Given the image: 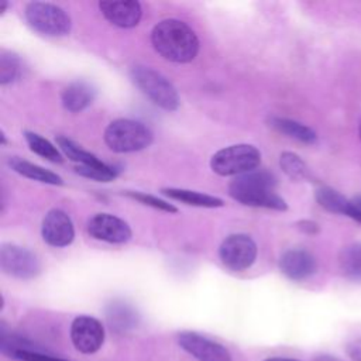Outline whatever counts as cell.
<instances>
[{"label":"cell","instance_id":"cell-7","mask_svg":"<svg viewBox=\"0 0 361 361\" xmlns=\"http://www.w3.org/2000/svg\"><path fill=\"white\" fill-rule=\"evenodd\" d=\"M219 255L228 269L241 272L254 264L257 258V244L247 234H231L221 243Z\"/></svg>","mask_w":361,"mask_h":361},{"label":"cell","instance_id":"cell-6","mask_svg":"<svg viewBox=\"0 0 361 361\" xmlns=\"http://www.w3.org/2000/svg\"><path fill=\"white\" fill-rule=\"evenodd\" d=\"M24 14L28 24L42 35L62 37L71 31L69 16L55 4L32 1L27 4Z\"/></svg>","mask_w":361,"mask_h":361},{"label":"cell","instance_id":"cell-24","mask_svg":"<svg viewBox=\"0 0 361 361\" xmlns=\"http://www.w3.org/2000/svg\"><path fill=\"white\" fill-rule=\"evenodd\" d=\"M279 164H281V168L283 169V172L295 180H302L309 176V169H307L306 164L300 159V157H298L293 152L281 154Z\"/></svg>","mask_w":361,"mask_h":361},{"label":"cell","instance_id":"cell-18","mask_svg":"<svg viewBox=\"0 0 361 361\" xmlns=\"http://www.w3.org/2000/svg\"><path fill=\"white\" fill-rule=\"evenodd\" d=\"M8 165L11 166L13 171H16L17 173L42 182V183H49V185H62V179L59 175L39 166L35 164H31L28 161H24L18 157H13L8 159Z\"/></svg>","mask_w":361,"mask_h":361},{"label":"cell","instance_id":"cell-4","mask_svg":"<svg viewBox=\"0 0 361 361\" xmlns=\"http://www.w3.org/2000/svg\"><path fill=\"white\" fill-rule=\"evenodd\" d=\"M133 83L157 106L173 111L179 107V96L173 85L159 72L148 66H134L130 71Z\"/></svg>","mask_w":361,"mask_h":361},{"label":"cell","instance_id":"cell-2","mask_svg":"<svg viewBox=\"0 0 361 361\" xmlns=\"http://www.w3.org/2000/svg\"><path fill=\"white\" fill-rule=\"evenodd\" d=\"M276 178L268 171H252L237 176L228 185V195L247 206L286 210L285 200L274 190Z\"/></svg>","mask_w":361,"mask_h":361},{"label":"cell","instance_id":"cell-31","mask_svg":"<svg viewBox=\"0 0 361 361\" xmlns=\"http://www.w3.org/2000/svg\"><path fill=\"white\" fill-rule=\"evenodd\" d=\"M262 361H299V360L288 358V357H271V358H265Z\"/></svg>","mask_w":361,"mask_h":361},{"label":"cell","instance_id":"cell-14","mask_svg":"<svg viewBox=\"0 0 361 361\" xmlns=\"http://www.w3.org/2000/svg\"><path fill=\"white\" fill-rule=\"evenodd\" d=\"M100 11L104 18L120 28H131L140 23L142 10L138 1H100Z\"/></svg>","mask_w":361,"mask_h":361},{"label":"cell","instance_id":"cell-28","mask_svg":"<svg viewBox=\"0 0 361 361\" xmlns=\"http://www.w3.org/2000/svg\"><path fill=\"white\" fill-rule=\"evenodd\" d=\"M13 358L20 360V361H68L63 358H58V357H52L49 354H45L42 351H39L38 348L34 350H18L14 353Z\"/></svg>","mask_w":361,"mask_h":361},{"label":"cell","instance_id":"cell-33","mask_svg":"<svg viewBox=\"0 0 361 361\" xmlns=\"http://www.w3.org/2000/svg\"><path fill=\"white\" fill-rule=\"evenodd\" d=\"M7 6H8V3H7L6 0H1V1H0V14L4 13V10H6Z\"/></svg>","mask_w":361,"mask_h":361},{"label":"cell","instance_id":"cell-15","mask_svg":"<svg viewBox=\"0 0 361 361\" xmlns=\"http://www.w3.org/2000/svg\"><path fill=\"white\" fill-rule=\"evenodd\" d=\"M316 200L323 209H326L331 213L345 214V216L351 217L353 220L361 223V212L353 204L351 200L345 199L337 190L327 188V186L320 188L316 192Z\"/></svg>","mask_w":361,"mask_h":361},{"label":"cell","instance_id":"cell-3","mask_svg":"<svg viewBox=\"0 0 361 361\" xmlns=\"http://www.w3.org/2000/svg\"><path fill=\"white\" fill-rule=\"evenodd\" d=\"M104 142L114 152H134L152 142V133L140 121L118 118L106 127Z\"/></svg>","mask_w":361,"mask_h":361},{"label":"cell","instance_id":"cell-5","mask_svg":"<svg viewBox=\"0 0 361 361\" xmlns=\"http://www.w3.org/2000/svg\"><path fill=\"white\" fill-rule=\"evenodd\" d=\"M259 162L261 154L254 145L237 144L217 151L210 159V168L220 176H240L255 171Z\"/></svg>","mask_w":361,"mask_h":361},{"label":"cell","instance_id":"cell-22","mask_svg":"<svg viewBox=\"0 0 361 361\" xmlns=\"http://www.w3.org/2000/svg\"><path fill=\"white\" fill-rule=\"evenodd\" d=\"M24 137H25V141L32 152L38 154L39 157H42L51 162H62L61 152L48 140H45L39 134H35L31 131H25Z\"/></svg>","mask_w":361,"mask_h":361},{"label":"cell","instance_id":"cell-20","mask_svg":"<svg viewBox=\"0 0 361 361\" xmlns=\"http://www.w3.org/2000/svg\"><path fill=\"white\" fill-rule=\"evenodd\" d=\"M338 265L350 279H361V243L350 244L340 251Z\"/></svg>","mask_w":361,"mask_h":361},{"label":"cell","instance_id":"cell-32","mask_svg":"<svg viewBox=\"0 0 361 361\" xmlns=\"http://www.w3.org/2000/svg\"><path fill=\"white\" fill-rule=\"evenodd\" d=\"M351 202H353V204H354V206H355V207H357V209L361 212V195L355 196V197H354Z\"/></svg>","mask_w":361,"mask_h":361},{"label":"cell","instance_id":"cell-1","mask_svg":"<svg viewBox=\"0 0 361 361\" xmlns=\"http://www.w3.org/2000/svg\"><path fill=\"white\" fill-rule=\"evenodd\" d=\"M151 42L161 56L178 63L193 61L199 52L195 31L176 18L159 21L151 32Z\"/></svg>","mask_w":361,"mask_h":361},{"label":"cell","instance_id":"cell-9","mask_svg":"<svg viewBox=\"0 0 361 361\" xmlns=\"http://www.w3.org/2000/svg\"><path fill=\"white\" fill-rule=\"evenodd\" d=\"M71 340L82 354H93L104 343V327L92 316H78L71 324Z\"/></svg>","mask_w":361,"mask_h":361},{"label":"cell","instance_id":"cell-16","mask_svg":"<svg viewBox=\"0 0 361 361\" xmlns=\"http://www.w3.org/2000/svg\"><path fill=\"white\" fill-rule=\"evenodd\" d=\"M94 96H96V90L90 83L78 80V82H72L62 90L61 100L66 110L72 113H78L85 110L87 106H90L92 102L94 100Z\"/></svg>","mask_w":361,"mask_h":361},{"label":"cell","instance_id":"cell-11","mask_svg":"<svg viewBox=\"0 0 361 361\" xmlns=\"http://www.w3.org/2000/svg\"><path fill=\"white\" fill-rule=\"evenodd\" d=\"M87 231L93 238L113 244H121L131 238L130 226L109 213L94 214L87 223Z\"/></svg>","mask_w":361,"mask_h":361},{"label":"cell","instance_id":"cell-21","mask_svg":"<svg viewBox=\"0 0 361 361\" xmlns=\"http://www.w3.org/2000/svg\"><path fill=\"white\" fill-rule=\"evenodd\" d=\"M58 147L62 149V152L72 161L78 162L82 166H103L106 162L100 161L97 157L93 154L82 149L79 145H76L73 141L65 137H58L56 138Z\"/></svg>","mask_w":361,"mask_h":361},{"label":"cell","instance_id":"cell-30","mask_svg":"<svg viewBox=\"0 0 361 361\" xmlns=\"http://www.w3.org/2000/svg\"><path fill=\"white\" fill-rule=\"evenodd\" d=\"M298 227L303 231V233H307V234H316L319 231V226L314 223V221H310V220H302L298 223Z\"/></svg>","mask_w":361,"mask_h":361},{"label":"cell","instance_id":"cell-12","mask_svg":"<svg viewBox=\"0 0 361 361\" xmlns=\"http://www.w3.org/2000/svg\"><path fill=\"white\" fill-rule=\"evenodd\" d=\"M41 234L47 244L52 247H65L72 243L75 230L71 217L63 210L52 209L42 220Z\"/></svg>","mask_w":361,"mask_h":361},{"label":"cell","instance_id":"cell-17","mask_svg":"<svg viewBox=\"0 0 361 361\" xmlns=\"http://www.w3.org/2000/svg\"><path fill=\"white\" fill-rule=\"evenodd\" d=\"M268 121H269V126L274 127L275 130H278L279 133L286 134L288 137L295 138V140H298L300 142L313 144L317 140L316 133L310 127H307V126H305L302 123H298L295 120L272 116V117H269Z\"/></svg>","mask_w":361,"mask_h":361},{"label":"cell","instance_id":"cell-23","mask_svg":"<svg viewBox=\"0 0 361 361\" xmlns=\"http://www.w3.org/2000/svg\"><path fill=\"white\" fill-rule=\"evenodd\" d=\"M110 324L118 330H126L131 326H134L137 317L131 307H128L126 303L114 302L110 305L107 312Z\"/></svg>","mask_w":361,"mask_h":361},{"label":"cell","instance_id":"cell-34","mask_svg":"<svg viewBox=\"0 0 361 361\" xmlns=\"http://www.w3.org/2000/svg\"><path fill=\"white\" fill-rule=\"evenodd\" d=\"M316 361H336V360L331 357H319Z\"/></svg>","mask_w":361,"mask_h":361},{"label":"cell","instance_id":"cell-35","mask_svg":"<svg viewBox=\"0 0 361 361\" xmlns=\"http://www.w3.org/2000/svg\"><path fill=\"white\" fill-rule=\"evenodd\" d=\"M360 137H361V123H360Z\"/></svg>","mask_w":361,"mask_h":361},{"label":"cell","instance_id":"cell-29","mask_svg":"<svg viewBox=\"0 0 361 361\" xmlns=\"http://www.w3.org/2000/svg\"><path fill=\"white\" fill-rule=\"evenodd\" d=\"M347 354L354 361H361V340H355L348 343L347 345Z\"/></svg>","mask_w":361,"mask_h":361},{"label":"cell","instance_id":"cell-25","mask_svg":"<svg viewBox=\"0 0 361 361\" xmlns=\"http://www.w3.org/2000/svg\"><path fill=\"white\" fill-rule=\"evenodd\" d=\"M20 59L10 51H1L0 54V83L8 85L14 82L20 75Z\"/></svg>","mask_w":361,"mask_h":361},{"label":"cell","instance_id":"cell-13","mask_svg":"<svg viewBox=\"0 0 361 361\" xmlns=\"http://www.w3.org/2000/svg\"><path fill=\"white\" fill-rule=\"evenodd\" d=\"M317 264L314 257L300 248L288 250L281 255L279 269L282 274L292 281H303L316 272Z\"/></svg>","mask_w":361,"mask_h":361},{"label":"cell","instance_id":"cell-19","mask_svg":"<svg viewBox=\"0 0 361 361\" xmlns=\"http://www.w3.org/2000/svg\"><path fill=\"white\" fill-rule=\"evenodd\" d=\"M162 193L169 196L171 199L179 200L190 206H197V207H221L224 204V202L216 196H210L206 193H199L188 189L166 188V189H162Z\"/></svg>","mask_w":361,"mask_h":361},{"label":"cell","instance_id":"cell-10","mask_svg":"<svg viewBox=\"0 0 361 361\" xmlns=\"http://www.w3.org/2000/svg\"><path fill=\"white\" fill-rule=\"evenodd\" d=\"M178 344L197 361H233L230 351L223 344L195 331L179 333Z\"/></svg>","mask_w":361,"mask_h":361},{"label":"cell","instance_id":"cell-27","mask_svg":"<svg viewBox=\"0 0 361 361\" xmlns=\"http://www.w3.org/2000/svg\"><path fill=\"white\" fill-rule=\"evenodd\" d=\"M127 196L147 204V206H151L154 209H159V210H164V212H168V213H176L178 209L175 206H172L171 203H166L165 200H161L152 195H147V193H141V192H126Z\"/></svg>","mask_w":361,"mask_h":361},{"label":"cell","instance_id":"cell-26","mask_svg":"<svg viewBox=\"0 0 361 361\" xmlns=\"http://www.w3.org/2000/svg\"><path fill=\"white\" fill-rule=\"evenodd\" d=\"M76 172L82 176H86V178L94 179V180H100V182L113 180L118 175V169L114 168L113 165H109V164H104L103 166H82V165H78Z\"/></svg>","mask_w":361,"mask_h":361},{"label":"cell","instance_id":"cell-8","mask_svg":"<svg viewBox=\"0 0 361 361\" xmlns=\"http://www.w3.org/2000/svg\"><path fill=\"white\" fill-rule=\"evenodd\" d=\"M0 267L7 275L18 279L35 278L41 271V264L37 255H34L27 248L14 244L1 245Z\"/></svg>","mask_w":361,"mask_h":361}]
</instances>
